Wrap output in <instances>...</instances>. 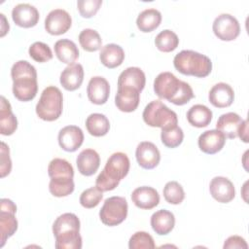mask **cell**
Returning a JSON list of instances; mask_svg holds the SVG:
<instances>
[{
	"label": "cell",
	"mask_w": 249,
	"mask_h": 249,
	"mask_svg": "<svg viewBox=\"0 0 249 249\" xmlns=\"http://www.w3.org/2000/svg\"><path fill=\"white\" fill-rule=\"evenodd\" d=\"M154 90L160 98L179 106L188 103L195 96L191 86L170 72H161L156 77Z\"/></svg>",
	"instance_id": "1"
},
{
	"label": "cell",
	"mask_w": 249,
	"mask_h": 249,
	"mask_svg": "<svg viewBox=\"0 0 249 249\" xmlns=\"http://www.w3.org/2000/svg\"><path fill=\"white\" fill-rule=\"evenodd\" d=\"M13 93L19 101L32 100L38 91L37 71L26 60L17 61L11 69Z\"/></svg>",
	"instance_id": "2"
},
{
	"label": "cell",
	"mask_w": 249,
	"mask_h": 249,
	"mask_svg": "<svg viewBox=\"0 0 249 249\" xmlns=\"http://www.w3.org/2000/svg\"><path fill=\"white\" fill-rule=\"evenodd\" d=\"M53 233L56 249L82 248L80 220L74 213H64L58 216L53 224Z\"/></svg>",
	"instance_id": "3"
},
{
	"label": "cell",
	"mask_w": 249,
	"mask_h": 249,
	"mask_svg": "<svg viewBox=\"0 0 249 249\" xmlns=\"http://www.w3.org/2000/svg\"><path fill=\"white\" fill-rule=\"evenodd\" d=\"M129 159L126 154L117 152L112 154L106 161L103 170L95 180V186L102 192L114 190L129 171Z\"/></svg>",
	"instance_id": "4"
},
{
	"label": "cell",
	"mask_w": 249,
	"mask_h": 249,
	"mask_svg": "<svg viewBox=\"0 0 249 249\" xmlns=\"http://www.w3.org/2000/svg\"><path fill=\"white\" fill-rule=\"evenodd\" d=\"M48 174L51 178L49 191L53 196L62 197L73 193L74 169L69 161L59 158L52 160L48 166Z\"/></svg>",
	"instance_id": "5"
},
{
	"label": "cell",
	"mask_w": 249,
	"mask_h": 249,
	"mask_svg": "<svg viewBox=\"0 0 249 249\" xmlns=\"http://www.w3.org/2000/svg\"><path fill=\"white\" fill-rule=\"evenodd\" d=\"M174 67L184 75L204 78L212 70V62L208 56L200 53L183 50L173 59Z\"/></svg>",
	"instance_id": "6"
},
{
	"label": "cell",
	"mask_w": 249,
	"mask_h": 249,
	"mask_svg": "<svg viewBox=\"0 0 249 249\" xmlns=\"http://www.w3.org/2000/svg\"><path fill=\"white\" fill-rule=\"evenodd\" d=\"M62 109L63 96L60 89L54 86L47 87L36 105L37 116L44 121L53 122L60 117Z\"/></svg>",
	"instance_id": "7"
},
{
	"label": "cell",
	"mask_w": 249,
	"mask_h": 249,
	"mask_svg": "<svg viewBox=\"0 0 249 249\" xmlns=\"http://www.w3.org/2000/svg\"><path fill=\"white\" fill-rule=\"evenodd\" d=\"M142 117L143 121L153 127L165 128L178 123L176 113L160 100H153L146 105Z\"/></svg>",
	"instance_id": "8"
},
{
	"label": "cell",
	"mask_w": 249,
	"mask_h": 249,
	"mask_svg": "<svg viewBox=\"0 0 249 249\" xmlns=\"http://www.w3.org/2000/svg\"><path fill=\"white\" fill-rule=\"evenodd\" d=\"M127 209L128 205L124 197L111 196L105 199L99 211V218L106 226H118L125 220Z\"/></svg>",
	"instance_id": "9"
},
{
	"label": "cell",
	"mask_w": 249,
	"mask_h": 249,
	"mask_svg": "<svg viewBox=\"0 0 249 249\" xmlns=\"http://www.w3.org/2000/svg\"><path fill=\"white\" fill-rule=\"evenodd\" d=\"M17 205L8 198L1 199L0 211V247H3L6 240L18 230V220L15 217Z\"/></svg>",
	"instance_id": "10"
},
{
	"label": "cell",
	"mask_w": 249,
	"mask_h": 249,
	"mask_svg": "<svg viewBox=\"0 0 249 249\" xmlns=\"http://www.w3.org/2000/svg\"><path fill=\"white\" fill-rule=\"evenodd\" d=\"M214 34L222 41H232L240 33V25L236 18L230 14H221L213 21Z\"/></svg>",
	"instance_id": "11"
},
{
	"label": "cell",
	"mask_w": 249,
	"mask_h": 249,
	"mask_svg": "<svg viewBox=\"0 0 249 249\" xmlns=\"http://www.w3.org/2000/svg\"><path fill=\"white\" fill-rule=\"evenodd\" d=\"M71 16L63 9L51 11L45 18V29L52 35H61L71 27Z\"/></svg>",
	"instance_id": "12"
},
{
	"label": "cell",
	"mask_w": 249,
	"mask_h": 249,
	"mask_svg": "<svg viewBox=\"0 0 249 249\" xmlns=\"http://www.w3.org/2000/svg\"><path fill=\"white\" fill-rule=\"evenodd\" d=\"M39 12L37 8L28 3L16 5L12 10V18L14 22L23 28L35 26L39 21Z\"/></svg>",
	"instance_id": "13"
},
{
	"label": "cell",
	"mask_w": 249,
	"mask_h": 249,
	"mask_svg": "<svg viewBox=\"0 0 249 249\" xmlns=\"http://www.w3.org/2000/svg\"><path fill=\"white\" fill-rule=\"evenodd\" d=\"M135 156L138 164L144 169L155 168L160 160V154L157 146L149 141H143L138 144Z\"/></svg>",
	"instance_id": "14"
},
{
	"label": "cell",
	"mask_w": 249,
	"mask_h": 249,
	"mask_svg": "<svg viewBox=\"0 0 249 249\" xmlns=\"http://www.w3.org/2000/svg\"><path fill=\"white\" fill-rule=\"evenodd\" d=\"M209 191L212 197L221 203H228L235 196V190L232 182L223 176H216L211 180Z\"/></svg>",
	"instance_id": "15"
},
{
	"label": "cell",
	"mask_w": 249,
	"mask_h": 249,
	"mask_svg": "<svg viewBox=\"0 0 249 249\" xmlns=\"http://www.w3.org/2000/svg\"><path fill=\"white\" fill-rule=\"evenodd\" d=\"M57 139L62 150L66 152H75L84 142V133L77 125H67L59 130Z\"/></svg>",
	"instance_id": "16"
},
{
	"label": "cell",
	"mask_w": 249,
	"mask_h": 249,
	"mask_svg": "<svg viewBox=\"0 0 249 249\" xmlns=\"http://www.w3.org/2000/svg\"><path fill=\"white\" fill-rule=\"evenodd\" d=\"M87 93L91 103L102 105L106 103L109 98L110 85L105 78L101 76H94L88 84Z\"/></svg>",
	"instance_id": "17"
},
{
	"label": "cell",
	"mask_w": 249,
	"mask_h": 249,
	"mask_svg": "<svg viewBox=\"0 0 249 249\" xmlns=\"http://www.w3.org/2000/svg\"><path fill=\"white\" fill-rule=\"evenodd\" d=\"M226 143V136L218 129H210L202 132L197 140L199 149L208 155L220 152Z\"/></svg>",
	"instance_id": "18"
},
{
	"label": "cell",
	"mask_w": 249,
	"mask_h": 249,
	"mask_svg": "<svg viewBox=\"0 0 249 249\" xmlns=\"http://www.w3.org/2000/svg\"><path fill=\"white\" fill-rule=\"evenodd\" d=\"M140 101V92L132 88L121 87L115 95V104L117 108L125 113L136 110Z\"/></svg>",
	"instance_id": "19"
},
{
	"label": "cell",
	"mask_w": 249,
	"mask_h": 249,
	"mask_svg": "<svg viewBox=\"0 0 249 249\" xmlns=\"http://www.w3.org/2000/svg\"><path fill=\"white\" fill-rule=\"evenodd\" d=\"M132 202L140 209H153L160 202L158 191L152 187L142 186L136 188L131 194Z\"/></svg>",
	"instance_id": "20"
},
{
	"label": "cell",
	"mask_w": 249,
	"mask_h": 249,
	"mask_svg": "<svg viewBox=\"0 0 249 249\" xmlns=\"http://www.w3.org/2000/svg\"><path fill=\"white\" fill-rule=\"evenodd\" d=\"M208 99L214 107L226 108L233 102L234 91L229 84L221 82L211 88L208 93Z\"/></svg>",
	"instance_id": "21"
},
{
	"label": "cell",
	"mask_w": 249,
	"mask_h": 249,
	"mask_svg": "<svg viewBox=\"0 0 249 249\" xmlns=\"http://www.w3.org/2000/svg\"><path fill=\"white\" fill-rule=\"evenodd\" d=\"M76 164L81 174L91 176L97 171L100 165V157L95 150L85 149L78 155Z\"/></svg>",
	"instance_id": "22"
},
{
	"label": "cell",
	"mask_w": 249,
	"mask_h": 249,
	"mask_svg": "<svg viewBox=\"0 0 249 249\" xmlns=\"http://www.w3.org/2000/svg\"><path fill=\"white\" fill-rule=\"evenodd\" d=\"M243 120L238 114L229 112L219 117L216 124V129L220 130L227 138L234 139L238 135Z\"/></svg>",
	"instance_id": "23"
},
{
	"label": "cell",
	"mask_w": 249,
	"mask_h": 249,
	"mask_svg": "<svg viewBox=\"0 0 249 249\" xmlns=\"http://www.w3.org/2000/svg\"><path fill=\"white\" fill-rule=\"evenodd\" d=\"M84 80V69L80 63H73L64 68L60 74V84L66 90H76Z\"/></svg>",
	"instance_id": "24"
},
{
	"label": "cell",
	"mask_w": 249,
	"mask_h": 249,
	"mask_svg": "<svg viewBox=\"0 0 249 249\" xmlns=\"http://www.w3.org/2000/svg\"><path fill=\"white\" fill-rule=\"evenodd\" d=\"M146 84L145 73L139 67H128L118 78V88L127 87L141 92Z\"/></svg>",
	"instance_id": "25"
},
{
	"label": "cell",
	"mask_w": 249,
	"mask_h": 249,
	"mask_svg": "<svg viewBox=\"0 0 249 249\" xmlns=\"http://www.w3.org/2000/svg\"><path fill=\"white\" fill-rule=\"evenodd\" d=\"M151 226L159 235L168 234L175 226V217L166 209L158 210L151 216Z\"/></svg>",
	"instance_id": "26"
},
{
	"label": "cell",
	"mask_w": 249,
	"mask_h": 249,
	"mask_svg": "<svg viewBox=\"0 0 249 249\" xmlns=\"http://www.w3.org/2000/svg\"><path fill=\"white\" fill-rule=\"evenodd\" d=\"M99 59L107 68L113 69L120 66L124 59V52L123 48L117 44H107L102 47Z\"/></svg>",
	"instance_id": "27"
},
{
	"label": "cell",
	"mask_w": 249,
	"mask_h": 249,
	"mask_svg": "<svg viewBox=\"0 0 249 249\" xmlns=\"http://www.w3.org/2000/svg\"><path fill=\"white\" fill-rule=\"evenodd\" d=\"M17 128V117L12 112L10 102L2 95L0 106V132L3 135H12Z\"/></svg>",
	"instance_id": "28"
},
{
	"label": "cell",
	"mask_w": 249,
	"mask_h": 249,
	"mask_svg": "<svg viewBox=\"0 0 249 249\" xmlns=\"http://www.w3.org/2000/svg\"><path fill=\"white\" fill-rule=\"evenodd\" d=\"M56 57L63 63L73 64L79 57V50L76 44L69 39H60L54 44Z\"/></svg>",
	"instance_id": "29"
},
{
	"label": "cell",
	"mask_w": 249,
	"mask_h": 249,
	"mask_svg": "<svg viewBox=\"0 0 249 249\" xmlns=\"http://www.w3.org/2000/svg\"><path fill=\"white\" fill-rule=\"evenodd\" d=\"M187 120L196 127H205L212 121V111L205 105L196 104L187 112Z\"/></svg>",
	"instance_id": "30"
},
{
	"label": "cell",
	"mask_w": 249,
	"mask_h": 249,
	"mask_svg": "<svg viewBox=\"0 0 249 249\" xmlns=\"http://www.w3.org/2000/svg\"><path fill=\"white\" fill-rule=\"evenodd\" d=\"M161 22V14L157 9H146L142 11L136 19L137 27L142 32H152Z\"/></svg>",
	"instance_id": "31"
},
{
	"label": "cell",
	"mask_w": 249,
	"mask_h": 249,
	"mask_svg": "<svg viewBox=\"0 0 249 249\" xmlns=\"http://www.w3.org/2000/svg\"><path fill=\"white\" fill-rule=\"evenodd\" d=\"M86 127L90 135L100 137L107 134L110 129V123L105 115L93 113L87 118Z\"/></svg>",
	"instance_id": "32"
},
{
	"label": "cell",
	"mask_w": 249,
	"mask_h": 249,
	"mask_svg": "<svg viewBox=\"0 0 249 249\" xmlns=\"http://www.w3.org/2000/svg\"><path fill=\"white\" fill-rule=\"evenodd\" d=\"M81 47L87 52H96L102 46V40L98 32L94 29L86 28L79 34Z\"/></svg>",
	"instance_id": "33"
},
{
	"label": "cell",
	"mask_w": 249,
	"mask_h": 249,
	"mask_svg": "<svg viewBox=\"0 0 249 249\" xmlns=\"http://www.w3.org/2000/svg\"><path fill=\"white\" fill-rule=\"evenodd\" d=\"M155 44L158 50L163 53H170L174 51L179 45V38L175 32L165 29L160 31L155 39Z\"/></svg>",
	"instance_id": "34"
},
{
	"label": "cell",
	"mask_w": 249,
	"mask_h": 249,
	"mask_svg": "<svg viewBox=\"0 0 249 249\" xmlns=\"http://www.w3.org/2000/svg\"><path fill=\"white\" fill-rule=\"evenodd\" d=\"M160 139L162 144L167 148H176L183 142L184 133L182 128L176 124L161 128Z\"/></svg>",
	"instance_id": "35"
},
{
	"label": "cell",
	"mask_w": 249,
	"mask_h": 249,
	"mask_svg": "<svg viewBox=\"0 0 249 249\" xmlns=\"http://www.w3.org/2000/svg\"><path fill=\"white\" fill-rule=\"evenodd\" d=\"M163 196L170 204H180L185 198V192L178 182L169 181L163 188Z\"/></svg>",
	"instance_id": "36"
},
{
	"label": "cell",
	"mask_w": 249,
	"mask_h": 249,
	"mask_svg": "<svg viewBox=\"0 0 249 249\" xmlns=\"http://www.w3.org/2000/svg\"><path fill=\"white\" fill-rule=\"evenodd\" d=\"M103 197V192L96 186L85 190L80 196V203L85 208L96 207Z\"/></svg>",
	"instance_id": "37"
},
{
	"label": "cell",
	"mask_w": 249,
	"mask_h": 249,
	"mask_svg": "<svg viewBox=\"0 0 249 249\" xmlns=\"http://www.w3.org/2000/svg\"><path fill=\"white\" fill-rule=\"evenodd\" d=\"M29 55L37 62H47L53 58L51 48L43 42L33 43L28 50Z\"/></svg>",
	"instance_id": "38"
},
{
	"label": "cell",
	"mask_w": 249,
	"mask_h": 249,
	"mask_svg": "<svg viewBox=\"0 0 249 249\" xmlns=\"http://www.w3.org/2000/svg\"><path fill=\"white\" fill-rule=\"evenodd\" d=\"M129 249H153L156 247L154 238L146 231H137L131 235L128 241Z\"/></svg>",
	"instance_id": "39"
},
{
	"label": "cell",
	"mask_w": 249,
	"mask_h": 249,
	"mask_svg": "<svg viewBox=\"0 0 249 249\" xmlns=\"http://www.w3.org/2000/svg\"><path fill=\"white\" fill-rule=\"evenodd\" d=\"M102 5V0H79L77 7L80 15L85 18L93 17Z\"/></svg>",
	"instance_id": "40"
},
{
	"label": "cell",
	"mask_w": 249,
	"mask_h": 249,
	"mask_svg": "<svg viewBox=\"0 0 249 249\" xmlns=\"http://www.w3.org/2000/svg\"><path fill=\"white\" fill-rule=\"evenodd\" d=\"M12 161L10 159L9 147L5 142H1V177H5L11 172Z\"/></svg>",
	"instance_id": "41"
},
{
	"label": "cell",
	"mask_w": 249,
	"mask_h": 249,
	"mask_svg": "<svg viewBox=\"0 0 249 249\" xmlns=\"http://www.w3.org/2000/svg\"><path fill=\"white\" fill-rule=\"evenodd\" d=\"M224 248L229 249V248H244L247 249L248 245L245 241V239L239 235H231L229 238L226 239L224 243Z\"/></svg>",
	"instance_id": "42"
},
{
	"label": "cell",
	"mask_w": 249,
	"mask_h": 249,
	"mask_svg": "<svg viewBox=\"0 0 249 249\" xmlns=\"http://www.w3.org/2000/svg\"><path fill=\"white\" fill-rule=\"evenodd\" d=\"M237 136H239V138H240L243 142H245V143L248 142L247 120H243V123H242V124H241V126H240V129H239V131H238V135H237Z\"/></svg>",
	"instance_id": "43"
}]
</instances>
